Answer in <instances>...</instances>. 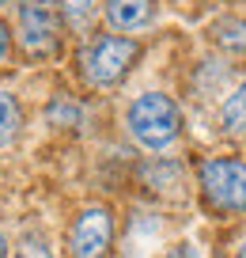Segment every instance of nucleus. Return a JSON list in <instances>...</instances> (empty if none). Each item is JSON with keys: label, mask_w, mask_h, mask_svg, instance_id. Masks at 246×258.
Listing matches in <instances>:
<instances>
[{"label": "nucleus", "mask_w": 246, "mask_h": 258, "mask_svg": "<svg viewBox=\"0 0 246 258\" xmlns=\"http://www.w3.org/2000/svg\"><path fill=\"white\" fill-rule=\"evenodd\" d=\"M136 53H140V46H136L133 38L106 34V38H99V42L88 46V53H84V73H88V80L95 84V88H114V84L125 80V73L133 69Z\"/></svg>", "instance_id": "3"}, {"label": "nucleus", "mask_w": 246, "mask_h": 258, "mask_svg": "<svg viewBox=\"0 0 246 258\" xmlns=\"http://www.w3.org/2000/svg\"><path fill=\"white\" fill-rule=\"evenodd\" d=\"M220 121H223V129H227V133H242V129H246V80L235 84V91L223 99Z\"/></svg>", "instance_id": "8"}, {"label": "nucleus", "mask_w": 246, "mask_h": 258, "mask_svg": "<svg viewBox=\"0 0 246 258\" xmlns=\"http://www.w3.org/2000/svg\"><path fill=\"white\" fill-rule=\"evenodd\" d=\"M201 190L223 213H246V163L231 156L201 163Z\"/></svg>", "instance_id": "2"}, {"label": "nucleus", "mask_w": 246, "mask_h": 258, "mask_svg": "<svg viewBox=\"0 0 246 258\" xmlns=\"http://www.w3.org/2000/svg\"><path fill=\"white\" fill-rule=\"evenodd\" d=\"M155 16V0H106V19L114 31H140Z\"/></svg>", "instance_id": "6"}, {"label": "nucleus", "mask_w": 246, "mask_h": 258, "mask_svg": "<svg viewBox=\"0 0 246 258\" xmlns=\"http://www.w3.org/2000/svg\"><path fill=\"white\" fill-rule=\"evenodd\" d=\"M19 46L27 49V57H49L57 49V16L49 0L19 4Z\"/></svg>", "instance_id": "4"}, {"label": "nucleus", "mask_w": 246, "mask_h": 258, "mask_svg": "<svg viewBox=\"0 0 246 258\" xmlns=\"http://www.w3.org/2000/svg\"><path fill=\"white\" fill-rule=\"evenodd\" d=\"M178 129H182V114L171 103V95L148 91V95L133 99V106H129V133L144 148H167L178 137Z\"/></svg>", "instance_id": "1"}, {"label": "nucleus", "mask_w": 246, "mask_h": 258, "mask_svg": "<svg viewBox=\"0 0 246 258\" xmlns=\"http://www.w3.org/2000/svg\"><path fill=\"white\" fill-rule=\"evenodd\" d=\"M16 258H53V250L46 247L42 235H23L19 247H16Z\"/></svg>", "instance_id": "11"}, {"label": "nucleus", "mask_w": 246, "mask_h": 258, "mask_svg": "<svg viewBox=\"0 0 246 258\" xmlns=\"http://www.w3.org/2000/svg\"><path fill=\"white\" fill-rule=\"evenodd\" d=\"M110 243H114V217L103 205L84 209L76 217V224H72V232H68L72 258H106Z\"/></svg>", "instance_id": "5"}, {"label": "nucleus", "mask_w": 246, "mask_h": 258, "mask_svg": "<svg viewBox=\"0 0 246 258\" xmlns=\"http://www.w3.org/2000/svg\"><path fill=\"white\" fill-rule=\"evenodd\" d=\"M61 12L72 31H88L95 23V0H61Z\"/></svg>", "instance_id": "10"}, {"label": "nucleus", "mask_w": 246, "mask_h": 258, "mask_svg": "<svg viewBox=\"0 0 246 258\" xmlns=\"http://www.w3.org/2000/svg\"><path fill=\"white\" fill-rule=\"evenodd\" d=\"M4 254H8V243H4V235H0V258H4Z\"/></svg>", "instance_id": "14"}, {"label": "nucleus", "mask_w": 246, "mask_h": 258, "mask_svg": "<svg viewBox=\"0 0 246 258\" xmlns=\"http://www.w3.org/2000/svg\"><path fill=\"white\" fill-rule=\"evenodd\" d=\"M8 53H12V31L0 23V64L8 61Z\"/></svg>", "instance_id": "12"}, {"label": "nucleus", "mask_w": 246, "mask_h": 258, "mask_svg": "<svg viewBox=\"0 0 246 258\" xmlns=\"http://www.w3.org/2000/svg\"><path fill=\"white\" fill-rule=\"evenodd\" d=\"M19 125H23V110H19L16 95L0 91V148H8L19 137Z\"/></svg>", "instance_id": "7"}, {"label": "nucleus", "mask_w": 246, "mask_h": 258, "mask_svg": "<svg viewBox=\"0 0 246 258\" xmlns=\"http://www.w3.org/2000/svg\"><path fill=\"white\" fill-rule=\"evenodd\" d=\"M167 258H197V254H193V247H190V243H178V247L171 250Z\"/></svg>", "instance_id": "13"}, {"label": "nucleus", "mask_w": 246, "mask_h": 258, "mask_svg": "<svg viewBox=\"0 0 246 258\" xmlns=\"http://www.w3.org/2000/svg\"><path fill=\"white\" fill-rule=\"evenodd\" d=\"M235 258H246V239H242V247H238V254Z\"/></svg>", "instance_id": "15"}, {"label": "nucleus", "mask_w": 246, "mask_h": 258, "mask_svg": "<svg viewBox=\"0 0 246 258\" xmlns=\"http://www.w3.org/2000/svg\"><path fill=\"white\" fill-rule=\"evenodd\" d=\"M212 34H216V42H220L223 49H231V53H246V23H242V19L223 16L220 23L212 27Z\"/></svg>", "instance_id": "9"}]
</instances>
